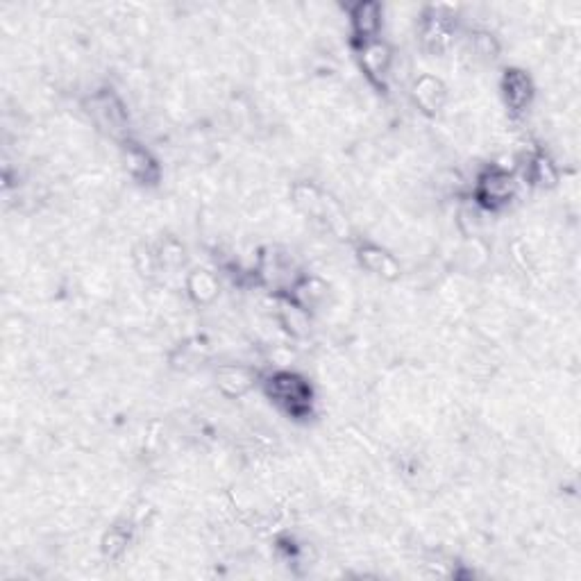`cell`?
Listing matches in <instances>:
<instances>
[{"label": "cell", "mask_w": 581, "mask_h": 581, "mask_svg": "<svg viewBox=\"0 0 581 581\" xmlns=\"http://www.w3.org/2000/svg\"><path fill=\"white\" fill-rule=\"evenodd\" d=\"M266 393L288 416L303 418L312 412V386L300 375L279 370L266 382Z\"/></svg>", "instance_id": "1"}, {"label": "cell", "mask_w": 581, "mask_h": 581, "mask_svg": "<svg viewBox=\"0 0 581 581\" xmlns=\"http://www.w3.org/2000/svg\"><path fill=\"white\" fill-rule=\"evenodd\" d=\"M515 194V180L509 170L491 166L477 180V200L486 209H500L511 203Z\"/></svg>", "instance_id": "2"}, {"label": "cell", "mask_w": 581, "mask_h": 581, "mask_svg": "<svg viewBox=\"0 0 581 581\" xmlns=\"http://www.w3.org/2000/svg\"><path fill=\"white\" fill-rule=\"evenodd\" d=\"M86 104H89L91 119L95 121L98 128L113 134V137H119L123 132L125 123H128V113H125L119 95L112 94V91H98V94L91 95Z\"/></svg>", "instance_id": "3"}, {"label": "cell", "mask_w": 581, "mask_h": 581, "mask_svg": "<svg viewBox=\"0 0 581 581\" xmlns=\"http://www.w3.org/2000/svg\"><path fill=\"white\" fill-rule=\"evenodd\" d=\"M454 37V25L452 16L445 14L443 10H430V14L422 21V43L430 52L440 55L449 48Z\"/></svg>", "instance_id": "4"}, {"label": "cell", "mask_w": 581, "mask_h": 581, "mask_svg": "<svg viewBox=\"0 0 581 581\" xmlns=\"http://www.w3.org/2000/svg\"><path fill=\"white\" fill-rule=\"evenodd\" d=\"M352 32L361 43L377 41V34L382 30V5L373 0H361L350 10Z\"/></svg>", "instance_id": "5"}, {"label": "cell", "mask_w": 581, "mask_h": 581, "mask_svg": "<svg viewBox=\"0 0 581 581\" xmlns=\"http://www.w3.org/2000/svg\"><path fill=\"white\" fill-rule=\"evenodd\" d=\"M502 94H504L506 107L513 113H520L530 107L531 98H534V85H531L527 73L511 68V71H506L504 80H502Z\"/></svg>", "instance_id": "6"}, {"label": "cell", "mask_w": 581, "mask_h": 581, "mask_svg": "<svg viewBox=\"0 0 581 581\" xmlns=\"http://www.w3.org/2000/svg\"><path fill=\"white\" fill-rule=\"evenodd\" d=\"M393 55L391 48L382 41H370L366 46H361V67L364 73L377 85H384L388 71H391Z\"/></svg>", "instance_id": "7"}, {"label": "cell", "mask_w": 581, "mask_h": 581, "mask_svg": "<svg viewBox=\"0 0 581 581\" xmlns=\"http://www.w3.org/2000/svg\"><path fill=\"white\" fill-rule=\"evenodd\" d=\"M257 373L246 366H222L216 373L218 391L227 397H241L255 384Z\"/></svg>", "instance_id": "8"}, {"label": "cell", "mask_w": 581, "mask_h": 581, "mask_svg": "<svg viewBox=\"0 0 581 581\" xmlns=\"http://www.w3.org/2000/svg\"><path fill=\"white\" fill-rule=\"evenodd\" d=\"M413 100L425 113H436L445 103L443 82L434 76H421L413 85Z\"/></svg>", "instance_id": "9"}, {"label": "cell", "mask_w": 581, "mask_h": 581, "mask_svg": "<svg viewBox=\"0 0 581 581\" xmlns=\"http://www.w3.org/2000/svg\"><path fill=\"white\" fill-rule=\"evenodd\" d=\"M359 261L364 268H368L370 273L379 275L384 279H395L400 275V266L397 261L388 255L386 250L377 246H361L359 248Z\"/></svg>", "instance_id": "10"}, {"label": "cell", "mask_w": 581, "mask_h": 581, "mask_svg": "<svg viewBox=\"0 0 581 581\" xmlns=\"http://www.w3.org/2000/svg\"><path fill=\"white\" fill-rule=\"evenodd\" d=\"M125 168H128L130 176L137 177L139 182H155L157 176H159V168H157L155 159H152L143 148L132 146V143L125 148Z\"/></svg>", "instance_id": "11"}, {"label": "cell", "mask_w": 581, "mask_h": 581, "mask_svg": "<svg viewBox=\"0 0 581 581\" xmlns=\"http://www.w3.org/2000/svg\"><path fill=\"white\" fill-rule=\"evenodd\" d=\"M527 176H530V180L534 182V185L543 186V189L545 186H554L558 180L557 168H554V164L545 155L531 157L530 166H527Z\"/></svg>", "instance_id": "12"}, {"label": "cell", "mask_w": 581, "mask_h": 581, "mask_svg": "<svg viewBox=\"0 0 581 581\" xmlns=\"http://www.w3.org/2000/svg\"><path fill=\"white\" fill-rule=\"evenodd\" d=\"M294 203L298 204L303 212L312 213V216H318V213L325 212V200H322L321 191L312 185H295L294 186Z\"/></svg>", "instance_id": "13"}, {"label": "cell", "mask_w": 581, "mask_h": 581, "mask_svg": "<svg viewBox=\"0 0 581 581\" xmlns=\"http://www.w3.org/2000/svg\"><path fill=\"white\" fill-rule=\"evenodd\" d=\"M128 543H130V531H125L123 527H113V530H109L103 539L104 557L119 558L121 554L125 552V548H128Z\"/></svg>", "instance_id": "14"}, {"label": "cell", "mask_w": 581, "mask_h": 581, "mask_svg": "<svg viewBox=\"0 0 581 581\" xmlns=\"http://www.w3.org/2000/svg\"><path fill=\"white\" fill-rule=\"evenodd\" d=\"M189 288L194 291V295L198 300H212L218 291L213 277L209 273H204V270H195V273L191 275Z\"/></svg>", "instance_id": "15"}]
</instances>
